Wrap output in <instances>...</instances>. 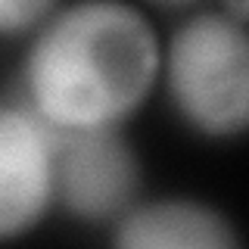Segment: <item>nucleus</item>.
Here are the masks:
<instances>
[{
	"instance_id": "obj_1",
	"label": "nucleus",
	"mask_w": 249,
	"mask_h": 249,
	"mask_svg": "<svg viewBox=\"0 0 249 249\" xmlns=\"http://www.w3.org/2000/svg\"><path fill=\"white\" fill-rule=\"evenodd\" d=\"M22 62V103L56 131L122 128L162 75V44L128 0L62 3Z\"/></svg>"
},
{
	"instance_id": "obj_2",
	"label": "nucleus",
	"mask_w": 249,
	"mask_h": 249,
	"mask_svg": "<svg viewBox=\"0 0 249 249\" xmlns=\"http://www.w3.org/2000/svg\"><path fill=\"white\" fill-rule=\"evenodd\" d=\"M159 78L178 119L199 137L249 134V25L228 13L187 19L162 47Z\"/></svg>"
},
{
	"instance_id": "obj_3",
	"label": "nucleus",
	"mask_w": 249,
	"mask_h": 249,
	"mask_svg": "<svg viewBox=\"0 0 249 249\" xmlns=\"http://www.w3.org/2000/svg\"><path fill=\"white\" fill-rule=\"evenodd\" d=\"M137 193L140 159L122 128H53V206L78 221L115 224Z\"/></svg>"
},
{
	"instance_id": "obj_4",
	"label": "nucleus",
	"mask_w": 249,
	"mask_h": 249,
	"mask_svg": "<svg viewBox=\"0 0 249 249\" xmlns=\"http://www.w3.org/2000/svg\"><path fill=\"white\" fill-rule=\"evenodd\" d=\"M53 206V128L22 100H0V243L44 221Z\"/></svg>"
},
{
	"instance_id": "obj_5",
	"label": "nucleus",
	"mask_w": 249,
	"mask_h": 249,
	"mask_svg": "<svg viewBox=\"0 0 249 249\" xmlns=\"http://www.w3.org/2000/svg\"><path fill=\"white\" fill-rule=\"evenodd\" d=\"M112 243L124 249H233L240 237L206 202L153 199L134 202L112 224Z\"/></svg>"
},
{
	"instance_id": "obj_6",
	"label": "nucleus",
	"mask_w": 249,
	"mask_h": 249,
	"mask_svg": "<svg viewBox=\"0 0 249 249\" xmlns=\"http://www.w3.org/2000/svg\"><path fill=\"white\" fill-rule=\"evenodd\" d=\"M59 6V0H0V37L35 35Z\"/></svg>"
},
{
	"instance_id": "obj_7",
	"label": "nucleus",
	"mask_w": 249,
	"mask_h": 249,
	"mask_svg": "<svg viewBox=\"0 0 249 249\" xmlns=\"http://www.w3.org/2000/svg\"><path fill=\"white\" fill-rule=\"evenodd\" d=\"M221 13H228L231 19L249 25V0H221Z\"/></svg>"
},
{
	"instance_id": "obj_8",
	"label": "nucleus",
	"mask_w": 249,
	"mask_h": 249,
	"mask_svg": "<svg viewBox=\"0 0 249 249\" xmlns=\"http://www.w3.org/2000/svg\"><path fill=\"white\" fill-rule=\"evenodd\" d=\"M156 6H165V10H184V6H193L196 0H150Z\"/></svg>"
}]
</instances>
